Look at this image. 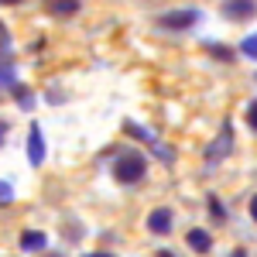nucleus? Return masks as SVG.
<instances>
[{"label": "nucleus", "instance_id": "4", "mask_svg": "<svg viewBox=\"0 0 257 257\" xmlns=\"http://www.w3.org/2000/svg\"><path fill=\"white\" fill-rule=\"evenodd\" d=\"M123 127H127V134H134V138H141L144 144H151V148H155V155H158V158L165 161V165H172V161H175V151H172V148H165V144H161V141L155 138L151 131H144V127H138L134 120H127Z\"/></svg>", "mask_w": 257, "mask_h": 257}, {"label": "nucleus", "instance_id": "14", "mask_svg": "<svg viewBox=\"0 0 257 257\" xmlns=\"http://www.w3.org/2000/svg\"><path fill=\"white\" fill-rule=\"evenodd\" d=\"M247 123H250V131L257 134V99L250 103V106H247Z\"/></svg>", "mask_w": 257, "mask_h": 257}, {"label": "nucleus", "instance_id": "19", "mask_svg": "<svg viewBox=\"0 0 257 257\" xmlns=\"http://www.w3.org/2000/svg\"><path fill=\"white\" fill-rule=\"evenodd\" d=\"M230 257H247V250H233V254H230Z\"/></svg>", "mask_w": 257, "mask_h": 257}, {"label": "nucleus", "instance_id": "1", "mask_svg": "<svg viewBox=\"0 0 257 257\" xmlns=\"http://www.w3.org/2000/svg\"><path fill=\"white\" fill-rule=\"evenodd\" d=\"M144 175H148V158L141 151H120L113 158V178L120 185H138Z\"/></svg>", "mask_w": 257, "mask_h": 257}, {"label": "nucleus", "instance_id": "3", "mask_svg": "<svg viewBox=\"0 0 257 257\" xmlns=\"http://www.w3.org/2000/svg\"><path fill=\"white\" fill-rule=\"evenodd\" d=\"M196 21H199V11H168V14L158 18V28L161 31H189Z\"/></svg>", "mask_w": 257, "mask_h": 257}, {"label": "nucleus", "instance_id": "8", "mask_svg": "<svg viewBox=\"0 0 257 257\" xmlns=\"http://www.w3.org/2000/svg\"><path fill=\"white\" fill-rule=\"evenodd\" d=\"M45 247H48V237H45L41 230H24V233H21V250L35 254V250H45Z\"/></svg>", "mask_w": 257, "mask_h": 257}, {"label": "nucleus", "instance_id": "17", "mask_svg": "<svg viewBox=\"0 0 257 257\" xmlns=\"http://www.w3.org/2000/svg\"><path fill=\"white\" fill-rule=\"evenodd\" d=\"M7 131H11V123H4V120H0V144L7 141Z\"/></svg>", "mask_w": 257, "mask_h": 257}, {"label": "nucleus", "instance_id": "9", "mask_svg": "<svg viewBox=\"0 0 257 257\" xmlns=\"http://www.w3.org/2000/svg\"><path fill=\"white\" fill-rule=\"evenodd\" d=\"M82 0H48V14H55V18H72V14H79Z\"/></svg>", "mask_w": 257, "mask_h": 257}, {"label": "nucleus", "instance_id": "11", "mask_svg": "<svg viewBox=\"0 0 257 257\" xmlns=\"http://www.w3.org/2000/svg\"><path fill=\"white\" fill-rule=\"evenodd\" d=\"M240 55H247V59H257V31H254V35H247V38L240 41Z\"/></svg>", "mask_w": 257, "mask_h": 257}, {"label": "nucleus", "instance_id": "20", "mask_svg": "<svg viewBox=\"0 0 257 257\" xmlns=\"http://www.w3.org/2000/svg\"><path fill=\"white\" fill-rule=\"evenodd\" d=\"M0 4H21V0H0Z\"/></svg>", "mask_w": 257, "mask_h": 257}, {"label": "nucleus", "instance_id": "13", "mask_svg": "<svg viewBox=\"0 0 257 257\" xmlns=\"http://www.w3.org/2000/svg\"><path fill=\"white\" fill-rule=\"evenodd\" d=\"M11 202H14V185L0 178V206H11Z\"/></svg>", "mask_w": 257, "mask_h": 257}, {"label": "nucleus", "instance_id": "12", "mask_svg": "<svg viewBox=\"0 0 257 257\" xmlns=\"http://www.w3.org/2000/svg\"><path fill=\"white\" fill-rule=\"evenodd\" d=\"M206 52H213L219 62H230V59H233V52H230V48H223V45H213V41H206Z\"/></svg>", "mask_w": 257, "mask_h": 257}, {"label": "nucleus", "instance_id": "22", "mask_svg": "<svg viewBox=\"0 0 257 257\" xmlns=\"http://www.w3.org/2000/svg\"><path fill=\"white\" fill-rule=\"evenodd\" d=\"M254 82H257V76H254Z\"/></svg>", "mask_w": 257, "mask_h": 257}, {"label": "nucleus", "instance_id": "7", "mask_svg": "<svg viewBox=\"0 0 257 257\" xmlns=\"http://www.w3.org/2000/svg\"><path fill=\"white\" fill-rule=\"evenodd\" d=\"M28 161H31L35 168L45 161V138H41V127H38V123H31V127H28Z\"/></svg>", "mask_w": 257, "mask_h": 257}, {"label": "nucleus", "instance_id": "21", "mask_svg": "<svg viewBox=\"0 0 257 257\" xmlns=\"http://www.w3.org/2000/svg\"><path fill=\"white\" fill-rule=\"evenodd\" d=\"M48 257H62V254H48Z\"/></svg>", "mask_w": 257, "mask_h": 257}, {"label": "nucleus", "instance_id": "5", "mask_svg": "<svg viewBox=\"0 0 257 257\" xmlns=\"http://www.w3.org/2000/svg\"><path fill=\"white\" fill-rule=\"evenodd\" d=\"M172 226H175V216H172V209H168V206H158V209H151V213H148V230H151L155 237L172 233Z\"/></svg>", "mask_w": 257, "mask_h": 257}, {"label": "nucleus", "instance_id": "18", "mask_svg": "<svg viewBox=\"0 0 257 257\" xmlns=\"http://www.w3.org/2000/svg\"><path fill=\"white\" fill-rule=\"evenodd\" d=\"M82 257H113L110 250H89V254H82Z\"/></svg>", "mask_w": 257, "mask_h": 257}, {"label": "nucleus", "instance_id": "15", "mask_svg": "<svg viewBox=\"0 0 257 257\" xmlns=\"http://www.w3.org/2000/svg\"><path fill=\"white\" fill-rule=\"evenodd\" d=\"M209 209H213V216H216V219H223V216H226V213H223V206H219V199H216V196H209Z\"/></svg>", "mask_w": 257, "mask_h": 257}, {"label": "nucleus", "instance_id": "16", "mask_svg": "<svg viewBox=\"0 0 257 257\" xmlns=\"http://www.w3.org/2000/svg\"><path fill=\"white\" fill-rule=\"evenodd\" d=\"M250 219H254V223H257V192H254V196H250Z\"/></svg>", "mask_w": 257, "mask_h": 257}, {"label": "nucleus", "instance_id": "2", "mask_svg": "<svg viewBox=\"0 0 257 257\" xmlns=\"http://www.w3.org/2000/svg\"><path fill=\"white\" fill-rule=\"evenodd\" d=\"M230 148H233V127H230V120L219 127V134L213 141H209V148H206V165L213 168V165H219V161L230 155Z\"/></svg>", "mask_w": 257, "mask_h": 257}, {"label": "nucleus", "instance_id": "10", "mask_svg": "<svg viewBox=\"0 0 257 257\" xmlns=\"http://www.w3.org/2000/svg\"><path fill=\"white\" fill-rule=\"evenodd\" d=\"M189 247H192V250H199V254H209V250H213V237H209V230H189Z\"/></svg>", "mask_w": 257, "mask_h": 257}, {"label": "nucleus", "instance_id": "6", "mask_svg": "<svg viewBox=\"0 0 257 257\" xmlns=\"http://www.w3.org/2000/svg\"><path fill=\"white\" fill-rule=\"evenodd\" d=\"M219 11H223L230 21H247V18H254V14H257V4H254V0H223Z\"/></svg>", "mask_w": 257, "mask_h": 257}]
</instances>
